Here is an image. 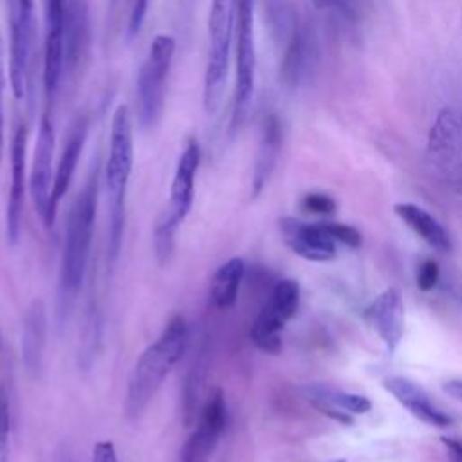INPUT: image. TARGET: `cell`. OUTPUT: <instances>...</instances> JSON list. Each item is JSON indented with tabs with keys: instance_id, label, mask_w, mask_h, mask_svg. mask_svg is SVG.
Listing matches in <instances>:
<instances>
[{
	"instance_id": "3957f363",
	"label": "cell",
	"mask_w": 462,
	"mask_h": 462,
	"mask_svg": "<svg viewBox=\"0 0 462 462\" xmlns=\"http://www.w3.org/2000/svg\"><path fill=\"white\" fill-rule=\"evenodd\" d=\"M134 166L132 119L126 105H117L110 123L108 155L105 162V188L108 197L106 263L112 267L119 256L125 229L126 188Z\"/></svg>"
},
{
	"instance_id": "836d02e7",
	"label": "cell",
	"mask_w": 462,
	"mask_h": 462,
	"mask_svg": "<svg viewBox=\"0 0 462 462\" xmlns=\"http://www.w3.org/2000/svg\"><path fill=\"white\" fill-rule=\"evenodd\" d=\"M444 390H446L451 397H455L457 401H462V381H460V379L448 381V383L444 384Z\"/></svg>"
},
{
	"instance_id": "7c38bea8",
	"label": "cell",
	"mask_w": 462,
	"mask_h": 462,
	"mask_svg": "<svg viewBox=\"0 0 462 462\" xmlns=\"http://www.w3.org/2000/svg\"><path fill=\"white\" fill-rule=\"evenodd\" d=\"M227 426V404L224 392L213 388L195 420V428L180 448V462H209Z\"/></svg>"
},
{
	"instance_id": "484cf974",
	"label": "cell",
	"mask_w": 462,
	"mask_h": 462,
	"mask_svg": "<svg viewBox=\"0 0 462 462\" xmlns=\"http://www.w3.org/2000/svg\"><path fill=\"white\" fill-rule=\"evenodd\" d=\"M325 231L330 235V238L336 244H345L352 249H357L361 245V233L348 224H341V222H321Z\"/></svg>"
},
{
	"instance_id": "5b68a950",
	"label": "cell",
	"mask_w": 462,
	"mask_h": 462,
	"mask_svg": "<svg viewBox=\"0 0 462 462\" xmlns=\"http://www.w3.org/2000/svg\"><path fill=\"white\" fill-rule=\"evenodd\" d=\"M235 2L236 0H211L209 5V45L202 88V105L208 116H213L218 110L224 85L227 79L231 42L235 36Z\"/></svg>"
},
{
	"instance_id": "44dd1931",
	"label": "cell",
	"mask_w": 462,
	"mask_h": 462,
	"mask_svg": "<svg viewBox=\"0 0 462 462\" xmlns=\"http://www.w3.org/2000/svg\"><path fill=\"white\" fill-rule=\"evenodd\" d=\"M87 135H88V121H87V117H78L72 123V126L67 134V139H65V144H63L61 155L58 159L56 171H54V186H52V211H54V215L58 211L60 200L63 199V195L70 188V182L74 179L76 166H78V161L81 157Z\"/></svg>"
},
{
	"instance_id": "83f0119b",
	"label": "cell",
	"mask_w": 462,
	"mask_h": 462,
	"mask_svg": "<svg viewBox=\"0 0 462 462\" xmlns=\"http://www.w3.org/2000/svg\"><path fill=\"white\" fill-rule=\"evenodd\" d=\"M148 11V0H128V22H126V36L134 38L139 34Z\"/></svg>"
},
{
	"instance_id": "ffe728a7",
	"label": "cell",
	"mask_w": 462,
	"mask_h": 462,
	"mask_svg": "<svg viewBox=\"0 0 462 462\" xmlns=\"http://www.w3.org/2000/svg\"><path fill=\"white\" fill-rule=\"evenodd\" d=\"M283 143V125L276 114H269L262 126V135L254 157L253 180H251V197H258L265 184L269 182Z\"/></svg>"
},
{
	"instance_id": "d6986e66",
	"label": "cell",
	"mask_w": 462,
	"mask_h": 462,
	"mask_svg": "<svg viewBox=\"0 0 462 462\" xmlns=\"http://www.w3.org/2000/svg\"><path fill=\"white\" fill-rule=\"evenodd\" d=\"M47 309L40 298L32 300L22 319V361L31 375H38L43 368L47 345Z\"/></svg>"
},
{
	"instance_id": "6da1fadb",
	"label": "cell",
	"mask_w": 462,
	"mask_h": 462,
	"mask_svg": "<svg viewBox=\"0 0 462 462\" xmlns=\"http://www.w3.org/2000/svg\"><path fill=\"white\" fill-rule=\"evenodd\" d=\"M97 188L99 170L94 166L67 215L56 296V316L60 327L67 321L88 269L97 208Z\"/></svg>"
},
{
	"instance_id": "2e32d148",
	"label": "cell",
	"mask_w": 462,
	"mask_h": 462,
	"mask_svg": "<svg viewBox=\"0 0 462 462\" xmlns=\"http://www.w3.org/2000/svg\"><path fill=\"white\" fill-rule=\"evenodd\" d=\"M365 316L384 343L386 350L390 354L395 352L404 336V301L399 289H384L366 307Z\"/></svg>"
},
{
	"instance_id": "30bf717a",
	"label": "cell",
	"mask_w": 462,
	"mask_h": 462,
	"mask_svg": "<svg viewBox=\"0 0 462 462\" xmlns=\"http://www.w3.org/2000/svg\"><path fill=\"white\" fill-rule=\"evenodd\" d=\"M34 38V0H9V87L14 99L27 92L29 60Z\"/></svg>"
},
{
	"instance_id": "d590c367",
	"label": "cell",
	"mask_w": 462,
	"mask_h": 462,
	"mask_svg": "<svg viewBox=\"0 0 462 462\" xmlns=\"http://www.w3.org/2000/svg\"><path fill=\"white\" fill-rule=\"evenodd\" d=\"M332 462H345V460H332Z\"/></svg>"
},
{
	"instance_id": "277c9868",
	"label": "cell",
	"mask_w": 462,
	"mask_h": 462,
	"mask_svg": "<svg viewBox=\"0 0 462 462\" xmlns=\"http://www.w3.org/2000/svg\"><path fill=\"white\" fill-rule=\"evenodd\" d=\"M199 164H200L199 143L189 141L177 161L175 173L170 186V200L164 213L157 220V226L153 231L155 256L161 265L168 263L175 245V233L191 209Z\"/></svg>"
},
{
	"instance_id": "4dcf8cb0",
	"label": "cell",
	"mask_w": 462,
	"mask_h": 462,
	"mask_svg": "<svg viewBox=\"0 0 462 462\" xmlns=\"http://www.w3.org/2000/svg\"><path fill=\"white\" fill-rule=\"evenodd\" d=\"M7 81H9V65H7V54H5V40L0 29V94H4Z\"/></svg>"
},
{
	"instance_id": "7a4b0ae2",
	"label": "cell",
	"mask_w": 462,
	"mask_h": 462,
	"mask_svg": "<svg viewBox=\"0 0 462 462\" xmlns=\"http://www.w3.org/2000/svg\"><path fill=\"white\" fill-rule=\"evenodd\" d=\"M188 345L189 325L184 316L175 314L168 319L157 339L143 350L128 375L123 404L128 420H137L144 413L164 379L186 354Z\"/></svg>"
},
{
	"instance_id": "e0dca14e",
	"label": "cell",
	"mask_w": 462,
	"mask_h": 462,
	"mask_svg": "<svg viewBox=\"0 0 462 462\" xmlns=\"http://www.w3.org/2000/svg\"><path fill=\"white\" fill-rule=\"evenodd\" d=\"M383 386L402 408H406L415 419L422 420L424 424L435 428L451 426L453 419L442 408H439L428 395V392L415 381L402 375H390L383 381Z\"/></svg>"
},
{
	"instance_id": "8992f818",
	"label": "cell",
	"mask_w": 462,
	"mask_h": 462,
	"mask_svg": "<svg viewBox=\"0 0 462 462\" xmlns=\"http://www.w3.org/2000/svg\"><path fill=\"white\" fill-rule=\"evenodd\" d=\"M256 83L254 45V0L235 2V92L231 110V132L247 119Z\"/></svg>"
},
{
	"instance_id": "9c48e42d",
	"label": "cell",
	"mask_w": 462,
	"mask_h": 462,
	"mask_svg": "<svg viewBox=\"0 0 462 462\" xmlns=\"http://www.w3.org/2000/svg\"><path fill=\"white\" fill-rule=\"evenodd\" d=\"M300 305V285L292 278L280 280L251 327V341L265 354L282 350V332L285 323L296 314Z\"/></svg>"
},
{
	"instance_id": "ba28073f",
	"label": "cell",
	"mask_w": 462,
	"mask_h": 462,
	"mask_svg": "<svg viewBox=\"0 0 462 462\" xmlns=\"http://www.w3.org/2000/svg\"><path fill=\"white\" fill-rule=\"evenodd\" d=\"M175 54V40L170 34H157L148 49L137 74V116L143 128H153L164 108L166 85Z\"/></svg>"
},
{
	"instance_id": "8fae6325",
	"label": "cell",
	"mask_w": 462,
	"mask_h": 462,
	"mask_svg": "<svg viewBox=\"0 0 462 462\" xmlns=\"http://www.w3.org/2000/svg\"><path fill=\"white\" fill-rule=\"evenodd\" d=\"M54 126L51 117L45 114L38 125V135L29 171V193L34 204L38 217L45 227H52L54 211H52V186H54Z\"/></svg>"
},
{
	"instance_id": "f1b7e54d",
	"label": "cell",
	"mask_w": 462,
	"mask_h": 462,
	"mask_svg": "<svg viewBox=\"0 0 462 462\" xmlns=\"http://www.w3.org/2000/svg\"><path fill=\"white\" fill-rule=\"evenodd\" d=\"M439 282V265L435 260H422L417 267V287L420 291H431Z\"/></svg>"
},
{
	"instance_id": "9a60e30c",
	"label": "cell",
	"mask_w": 462,
	"mask_h": 462,
	"mask_svg": "<svg viewBox=\"0 0 462 462\" xmlns=\"http://www.w3.org/2000/svg\"><path fill=\"white\" fill-rule=\"evenodd\" d=\"M280 231L285 244L301 258L310 262H328L337 247L321 222H301L292 217L280 220Z\"/></svg>"
},
{
	"instance_id": "5bb4252c",
	"label": "cell",
	"mask_w": 462,
	"mask_h": 462,
	"mask_svg": "<svg viewBox=\"0 0 462 462\" xmlns=\"http://www.w3.org/2000/svg\"><path fill=\"white\" fill-rule=\"evenodd\" d=\"M27 186V126L20 125L11 143V186L5 211V235L9 244H16L20 238Z\"/></svg>"
},
{
	"instance_id": "52a82bcc",
	"label": "cell",
	"mask_w": 462,
	"mask_h": 462,
	"mask_svg": "<svg viewBox=\"0 0 462 462\" xmlns=\"http://www.w3.org/2000/svg\"><path fill=\"white\" fill-rule=\"evenodd\" d=\"M426 155L439 182L462 199V116L455 108L439 110L428 132Z\"/></svg>"
},
{
	"instance_id": "cb8c5ba5",
	"label": "cell",
	"mask_w": 462,
	"mask_h": 462,
	"mask_svg": "<svg viewBox=\"0 0 462 462\" xmlns=\"http://www.w3.org/2000/svg\"><path fill=\"white\" fill-rule=\"evenodd\" d=\"M244 274H245V263L238 256L229 258L213 273L209 282V298L213 307L220 310H227L236 303Z\"/></svg>"
},
{
	"instance_id": "ac0fdd59",
	"label": "cell",
	"mask_w": 462,
	"mask_h": 462,
	"mask_svg": "<svg viewBox=\"0 0 462 462\" xmlns=\"http://www.w3.org/2000/svg\"><path fill=\"white\" fill-rule=\"evenodd\" d=\"M303 393L318 411L343 424H352V415L366 413L372 408L368 397L343 392L327 384H309L303 388Z\"/></svg>"
},
{
	"instance_id": "e575fe53",
	"label": "cell",
	"mask_w": 462,
	"mask_h": 462,
	"mask_svg": "<svg viewBox=\"0 0 462 462\" xmlns=\"http://www.w3.org/2000/svg\"><path fill=\"white\" fill-rule=\"evenodd\" d=\"M0 155H2V94H0Z\"/></svg>"
},
{
	"instance_id": "4fadbf2b",
	"label": "cell",
	"mask_w": 462,
	"mask_h": 462,
	"mask_svg": "<svg viewBox=\"0 0 462 462\" xmlns=\"http://www.w3.org/2000/svg\"><path fill=\"white\" fill-rule=\"evenodd\" d=\"M67 0H45V43H43V90L47 103L54 101L65 72Z\"/></svg>"
},
{
	"instance_id": "d6a6232c",
	"label": "cell",
	"mask_w": 462,
	"mask_h": 462,
	"mask_svg": "<svg viewBox=\"0 0 462 462\" xmlns=\"http://www.w3.org/2000/svg\"><path fill=\"white\" fill-rule=\"evenodd\" d=\"M310 2H312V5H314L318 11H330V13L339 14V11H341L345 0H310Z\"/></svg>"
},
{
	"instance_id": "7402d4cb",
	"label": "cell",
	"mask_w": 462,
	"mask_h": 462,
	"mask_svg": "<svg viewBox=\"0 0 462 462\" xmlns=\"http://www.w3.org/2000/svg\"><path fill=\"white\" fill-rule=\"evenodd\" d=\"M314 61V40L307 27L296 25L287 42L282 60V79L289 87H296L309 74Z\"/></svg>"
},
{
	"instance_id": "1f68e13d",
	"label": "cell",
	"mask_w": 462,
	"mask_h": 462,
	"mask_svg": "<svg viewBox=\"0 0 462 462\" xmlns=\"http://www.w3.org/2000/svg\"><path fill=\"white\" fill-rule=\"evenodd\" d=\"M451 462H462V440L460 439H453V437H444L442 439Z\"/></svg>"
},
{
	"instance_id": "603a6c76",
	"label": "cell",
	"mask_w": 462,
	"mask_h": 462,
	"mask_svg": "<svg viewBox=\"0 0 462 462\" xmlns=\"http://www.w3.org/2000/svg\"><path fill=\"white\" fill-rule=\"evenodd\" d=\"M395 215L417 235L420 236L431 249L439 253L451 251V238L444 226L424 208L413 202H399L393 206Z\"/></svg>"
},
{
	"instance_id": "4316f807",
	"label": "cell",
	"mask_w": 462,
	"mask_h": 462,
	"mask_svg": "<svg viewBox=\"0 0 462 462\" xmlns=\"http://www.w3.org/2000/svg\"><path fill=\"white\" fill-rule=\"evenodd\" d=\"M301 208L312 215H332L336 211V200L327 193H307L301 199Z\"/></svg>"
},
{
	"instance_id": "d4e9b609",
	"label": "cell",
	"mask_w": 462,
	"mask_h": 462,
	"mask_svg": "<svg viewBox=\"0 0 462 462\" xmlns=\"http://www.w3.org/2000/svg\"><path fill=\"white\" fill-rule=\"evenodd\" d=\"M11 439V399L4 384H0V462H7Z\"/></svg>"
},
{
	"instance_id": "f546056e",
	"label": "cell",
	"mask_w": 462,
	"mask_h": 462,
	"mask_svg": "<svg viewBox=\"0 0 462 462\" xmlns=\"http://www.w3.org/2000/svg\"><path fill=\"white\" fill-rule=\"evenodd\" d=\"M90 462H119L116 448L110 440H101L92 449V460Z\"/></svg>"
}]
</instances>
